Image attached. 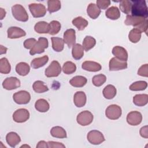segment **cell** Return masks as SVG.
Instances as JSON below:
<instances>
[{
	"mask_svg": "<svg viewBox=\"0 0 148 148\" xmlns=\"http://www.w3.org/2000/svg\"><path fill=\"white\" fill-rule=\"evenodd\" d=\"M38 147H48V145H47V142L44 141V140H40L38 142V145H36V148Z\"/></svg>",
	"mask_w": 148,
	"mask_h": 148,
	"instance_id": "49",
	"label": "cell"
},
{
	"mask_svg": "<svg viewBox=\"0 0 148 148\" xmlns=\"http://www.w3.org/2000/svg\"><path fill=\"white\" fill-rule=\"evenodd\" d=\"M32 88L34 91L37 93H43L49 90L47 86L40 80L35 81L32 85Z\"/></svg>",
	"mask_w": 148,
	"mask_h": 148,
	"instance_id": "36",
	"label": "cell"
},
{
	"mask_svg": "<svg viewBox=\"0 0 148 148\" xmlns=\"http://www.w3.org/2000/svg\"><path fill=\"white\" fill-rule=\"evenodd\" d=\"M7 143L12 147H14L21 141L20 136L14 132H10L6 136Z\"/></svg>",
	"mask_w": 148,
	"mask_h": 148,
	"instance_id": "20",
	"label": "cell"
},
{
	"mask_svg": "<svg viewBox=\"0 0 148 148\" xmlns=\"http://www.w3.org/2000/svg\"><path fill=\"white\" fill-rule=\"evenodd\" d=\"M50 29L49 34L51 35H54L59 32L61 29V25L60 23L57 20H53L49 23Z\"/></svg>",
	"mask_w": 148,
	"mask_h": 148,
	"instance_id": "41",
	"label": "cell"
},
{
	"mask_svg": "<svg viewBox=\"0 0 148 148\" xmlns=\"http://www.w3.org/2000/svg\"><path fill=\"white\" fill-rule=\"evenodd\" d=\"M13 98L17 104H27L30 101L31 95L28 91L21 90L15 92L13 95Z\"/></svg>",
	"mask_w": 148,
	"mask_h": 148,
	"instance_id": "10",
	"label": "cell"
},
{
	"mask_svg": "<svg viewBox=\"0 0 148 148\" xmlns=\"http://www.w3.org/2000/svg\"><path fill=\"white\" fill-rule=\"evenodd\" d=\"M116 92L117 90L116 87L112 84L107 85L103 88L102 91L103 97L108 99H113L116 96Z\"/></svg>",
	"mask_w": 148,
	"mask_h": 148,
	"instance_id": "24",
	"label": "cell"
},
{
	"mask_svg": "<svg viewBox=\"0 0 148 148\" xmlns=\"http://www.w3.org/2000/svg\"><path fill=\"white\" fill-rule=\"evenodd\" d=\"M138 74L141 76H148V64H146L142 65L138 71Z\"/></svg>",
	"mask_w": 148,
	"mask_h": 148,
	"instance_id": "44",
	"label": "cell"
},
{
	"mask_svg": "<svg viewBox=\"0 0 148 148\" xmlns=\"http://www.w3.org/2000/svg\"><path fill=\"white\" fill-rule=\"evenodd\" d=\"M35 109L39 112H46L50 108L48 102L45 99H39L35 103Z\"/></svg>",
	"mask_w": 148,
	"mask_h": 148,
	"instance_id": "26",
	"label": "cell"
},
{
	"mask_svg": "<svg viewBox=\"0 0 148 148\" xmlns=\"http://www.w3.org/2000/svg\"><path fill=\"white\" fill-rule=\"evenodd\" d=\"M82 68L87 71L90 72H97L101 69L102 66L100 65V64L91 61H86L84 62H83L82 65Z\"/></svg>",
	"mask_w": 148,
	"mask_h": 148,
	"instance_id": "18",
	"label": "cell"
},
{
	"mask_svg": "<svg viewBox=\"0 0 148 148\" xmlns=\"http://www.w3.org/2000/svg\"><path fill=\"white\" fill-rule=\"evenodd\" d=\"M30 147V146H29L28 145H22L20 147Z\"/></svg>",
	"mask_w": 148,
	"mask_h": 148,
	"instance_id": "52",
	"label": "cell"
},
{
	"mask_svg": "<svg viewBox=\"0 0 148 148\" xmlns=\"http://www.w3.org/2000/svg\"><path fill=\"white\" fill-rule=\"evenodd\" d=\"M61 72V67L57 61H53L49 66L45 69V74L48 77L58 76Z\"/></svg>",
	"mask_w": 148,
	"mask_h": 148,
	"instance_id": "8",
	"label": "cell"
},
{
	"mask_svg": "<svg viewBox=\"0 0 148 148\" xmlns=\"http://www.w3.org/2000/svg\"><path fill=\"white\" fill-rule=\"evenodd\" d=\"M35 31L39 34H47L49 32V24L46 21L38 22L34 26Z\"/></svg>",
	"mask_w": 148,
	"mask_h": 148,
	"instance_id": "31",
	"label": "cell"
},
{
	"mask_svg": "<svg viewBox=\"0 0 148 148\" xmlns=\"http://www.w3.org/2000/svg\"><path fill=\"white\" fill-rule=\"evenodd\" d=\"M16 71L20 76H26L30 71L29 65L24 62H20L16 66Z\"/></svg>",
	"mask_w": 148,
	"mask_h": 148,
	"instance_id": "22",
	"label": "cell"
},
{
	"mask_svg": "<svg viewBox=\"0 0 148 148\" xmlns=\"http://www.w3.org/2000/svg\"><path fill=\"white\" fill-rule=\"evenodd\" d=\"M110 4L109 0H98L97 1V5L99 9H106Z\"/></svg>",
	"mask_w": 148,
	"mask_h": 148,
	"instance_id": "46",
	"label": "cell"
},
{
	"mask_svg": "<svg viewBox=\"0 0 148 148\" xmlns=\"http://www.w3.org/2000/svg\"><path fill=\"white\" fill-rule=\"evenodd\" d=\"M87 82V80L85 77L83 76H76L70 80L69 83L75 87H82L86 85Z\"/></svg>",
	"mask_w": 148,
	"mask_h": 148,
	"instance_id": "23",
	"label": "cell"
},
{
	"mask_svg": "<svg viewBox=\"0 0 148 148\" xmlns=\"http://www.w3.org/2000/svg\"><path fill=\"white\" fill-rule=\"evenodd\" d=\"M72 23L73 25L75 26L79 31L83 30L88 24V21L81 16L75 18L72 20Z\"/></svg>",
	"mask_w": 148,
	"mask_h": 148,
	"instance_id": "33",
	"label": "cell"
},
{
	"mask_svg": "<svg viewBox=\"0 0 148 148\" xmlns=\"http://www.w3.org/2000/svg\"><path fill=\"white\" fill-rule=\"evenodd\" d=\"M28 7L34 17H43L46 13V7L42 3H31L29 5Z\"/></svg>",
	"mask_w": 148,
	"mask_h": 148,
	"instance_id": "7",
	"label": "cell"
},
{
	"mask_svg": "<svg viewBox=\"0 0 148 148\" xmlns=\"http://www.w3.org/2000/svg\"><path fill=\"white\" fill-rule=\"evenodd\" d=\"M133 102L138 106H145L148 102V95L146 94H136L133 98Z\"/></svg>",
	"mask_w": 148,
	"mask_h": 148,
	"instance_id": "30",
	"label": "cell"
},
{
	"mask_svg": "<svg viewBox=\"0 0 148 148\" xmlns=\"http://www.w3.org/2000/svg\"><path fill=\"white\" fill-rule=\"evenodd\" d=\"M12 12L13 17L17 20L25 22L28 20V15L25 8L20 4H16L12 7Z\"/></svg>",
	"mask_w": 148,
	"mask_h": 148,
	"instance_id": "3",
	"label": "cell"
},
{
	"mask_svg": "<svg viewBox=\"0 0 148 148\" xmlns=\"http://www.w3.org/2000/svg\"><path fill=\"white\" fill-rule=\"evenodd\" d=\"M76 70V65L71 61L65 62L62 66L63 72L65 74L69 75L74 73Z\"/></svg>",
	"mask_w": 148,
	"mask_h": 148,
	"instance_id": "40",
	"label": "cell"
},
{
	"mask_svg": "<svg viewBox=\"0 0 148 148\" xmlns=\"http://www.w3.org/2000/svg\"><path fill=\"white\" fill-rule=\"evenodd\" d=\"M87 13L90 18L96 19L101 13V9L96 4L91 3L87 6Z\"/></svg>",
	"mask_w": 148,
	"mask_h": 148,
	"instance_id": "21",
	"label": "cell"
},
{
	"mask_svg": "<svg viewBox=\"0 0 148 148\" xmlns=\"http://www.w3.org/2000/svg\"><path fill=\"white\" fill-rule=\"evenodd\" d=\"M73 29H67L64 34V42L69 48L73 46L76 42V34Z\"/></svg>",
	"mask_w": 148,
	"mask_h": 148,
	"instance_id": "15",
	"label": "cell"
},
{
	"mask_svg": "<svg viewBox=\"0 0 148 148\" xmlns=\"http://www.w3.org/2000/svg\"><path fill=\"white\" fill-rule=\"evenodd\" d=\"M48 147L49 148H65V146L62 143L54 142V141H49L47 142Z\"/></svg>",
	"mask_w": 148,
	"mask_h": 148,
	"instance_id": "47",
	"label": "cell"
},
{
	"mask_svg": "<svg viewBox=\"0 0 148 148\" xmlns=\"http://www.w3.org/2000/svg\"><path fill=\"white\" fill-rule=\"evenodd\" d=\"M0 15H1V20H2L3 18V17L5 16L6 15V11L5 10H4L3 8H0Z\"/></svg>",
	"mask_w": 148,
	"mask_h": 148,
	"instance_id": "50",
	"label": "cell"
},
{
	"mask_svg": "<svg viewBox=\"0 0 148 148\" xmlns=\"http://www.w3.org/2000/svg\"><path fill=\"white\" fill-rule=\"evenodd\" d=\"M132 3L131 1L128 0H123L121 1L120 3V9L122 12L125 14H129L131 10Z\"/></svg>",
	"mask_w": 148,
	"mask_h": 148,
	"instance_id": "43",
	"label": "cell"
},
{
	"mask_svg": "<svg viewBox=\"0 0 148 148\" xmlns=\"http://www.w3.org/2000/svg\"><path fill=\"white\" fill-rule=\"evenodd\" d=\"M142 120V114L138 111H132L127 116V121L131 125H138Z\"/></svg>",
	"mask_w": 148,
	"mask_h": 148,
	"instance_id": "14",
	"label": "cell"
},
{
	"mask_svg": "<svg viewBox=\"0 0 148 148\" xmlns=\"http://www.w3.org/2000/svg\"><path fill=\"white\" fill-rule=\"evenodd\" d=\"M36 40L35 38H29L24 42V46L25 49H31L35 44L36 43Z\"/></svg>",
	"mask_w": 148,
	"mask_h": 148,
	"instance_id": "45",
	"label": "cell"
},
{
	"mask_svg": "<svg viewBox=\"0 0 148 148\" xmlns=\"http://www.w3.org/2000/svg\"><path fill=\"white\" fill-rule=\"evenodd\" d=\"M94 116L88 110H84L78 114L76 117L77 123L82 126L90 125L93 121Z\"/></svg>",
	"mask_w": 148,
	"mask_h": 148,
	"instance_id": "9",
	"label": "cell"
},
{
	"mask_svg": "<svg viewBox=\"0 0 148 148\" xmlns=\"http://www.w3.org/2000/svg\"><path fill=\"white\" fill-rule=\"evenodd\" d=\"M50 134L52 136L57 138H66L67 137L65 130L60 126L53 127L50 130Z\"/></svg>",
	"mask_w": 148,
	"mask_h": 148,
	"instance_id": "27",
	"label": "cell"
},
{
	"mask_svg": "<svg viewBox=\"0 0 148 148\" xmlns=\"http://www.w3.org/2000/svg\"><path fill=\"white\" fill-rule=\"evenodd\" d=\"M131 1L132 3L131 15L147 18L148 17V10L146 1L143 0H134Z\"/></svg>",
	"mask_w": 148,
	"mask_h": 148,
	"instance_id": "2",
	"label": "cell"
},
{
	"mask_svg": "<svg viewBox=\"0 0 148 148\" xmlns=\"http://www.w3.org/2000/svg\"><path fill=\"white\" fill-rule=\"evenodd\" d=\"M112 54L119 60L127 61L128 60V53L125 49L121 46H116L112 49Z\"/></svg>",
	"mask_w": 148,
	"mask_h": 148,
	"instance_id": "17",
	"label": "cell"
},
{
	"mask_svg": "<svg viewBox=\"0 0 148 148\" xmlns=\"http://www.w3.org/2000/svg\"><path fill=\"white\" fill-rule=\"evenodd\" d=\"M140 135L143 138H148V127H147V125H145L140 128Z\"/></svg>",
	"mask_w": 148,
	"mask_h": 148,
	"instance_id": "48",
	"label": "cell"
},
{
	"mask_svg": "<svg viewBox=\"0 0 148 148\" xmlns=\"http://www.w3.org/2000/svg\"><path fill=\"white\" fill-rule=\"evenodd\" d=\"M61 7V2L58 0H49L47 1V10L50 13L58 11Z\"/></svg>",
	"mask_w": 148,
	"mask_h": 148,
	"instance_id": "35",
	"label": "cell"
},
{
	"mask_svg": "<svg viewBox=\"0 0 148 148\" xmlns=\"http://www.w3.org/2000/svg\"><path fill=\"white\" fill-rule=\"evenodd\" d=\"M7 48L3 46L2 45H1V54H5L6 53V51H7Z\"/></svg>",
	"mask_w": 148,
	"mask_h": 148,
	"instance_id": "51",
	"label": "cell"
},
{
	"mask_svg": "<svg viewBox=\"0 0 148 148\" xmlns=\"http://www.w3.org/2000/svg\"><path fill=\"white\" fill-rule=\"evenodd\" d=\"M72 55L75 60L81 59L84 56V49L83 46L79 43L75 44L72 47Z\"/></svg>",
	"mask_w": 148,
	"mask_h": 148,
	"instance_id": "25",
	"label": "cell"
},
{
	"mask_svg": "<svg viewBox=\"0 0 148 148\" xmlns=\"http://www.w3.org/2000/svg\"><path fill=\"white\" fill-rule=\"evenodd\" d=\"M109 66L110 71H120L127 68V61L119 60L116 57H113L109 61Z\"/></svg>",
	"mask_w": 148,
	"mask_h": 148,
	"instance_id": "12",
	"label": "cell"
},
{
	"mask_svg": "<svg viewBox=\"0 0 148 148\" xmlns=\"http://www.w3.org/2000/svg\"><path fill=\"white\" fill-rule=\"evenodd\" d=\"M49 61L47 56H44L41 57L34 58L31 62V66L34 69L39 68L44 66Z\"/></svg>",
	"mask_w": 148,
	"mask_h": 148,
	"instance_id": "29",
	"label": "cell"
},
{
	"mask_svg": "<svg viewBox=\"0 0 148 148\" xmlns=\"http://www.w3.org/2000/svg\"><path fill=\"white\" fill-rule=\"evenodd\" d=\"M29 118L28 110L24 108H20L16 110L13 114V119L16 123H24Z\"/></svg>",
	"mask_w": 148,
	"mask_h": 148,
	"instance_id": "11",
	"label": "cell"
},
{
	"mask_svg": "<svg viewBox=\"0 0 148 148\" xmlns=\"http://www.w3.org/2000/svg\"><path fill=\"white\" fill-rule=\"evenodd\" d=\"M105 15L108 18L115 20L119 18L120 17V12L117 7L111 6L106 10Z\"/></svg>",
	"mask_w": 148,
	"mask_h": 148,
	"instance_id": "28",
	"label": "cell"
},
{
	"mask_svg": "<svg viewBox=\"0 0 148 148\" xmlns=\"http://www.w3.org/2000/svg\"><path fill=\"white\" fill-rule=\"evenodd\" d=\"M122 110L120 106L117 105H110L105 110L106 116L110 120H117L121 116Z\"/></svg>",
	"mask_w": 148,
	"mask_h": 148,
	"instance_id": "5",
	"label": "cell"
},
{
	"mask_svg": "<svg viewBox=\"0 0 148 148\" xmlns=\"http://www.w3.org/2000/svg\"><path fill=\"white\" fill-rule=\"evenodd\" d=\"M106 80V77L105 75L99 74L95 75L92 79L93 84L96 87H99L103 85Z\"/></svg>",
	"mask_w": 148,
	"mask_h": 148,
	"instance_id": "42",
	"label": "cell"
},
{
	"mask_svg": "<svg viewBox=\"0 0 148 148\" xmlns=\"http://www.w3.org/2000/svg\"><path fill=\"white\" fill-rule=\"evenodd\" d=\"M10 64L5 57H3L0 60V72L3 74H8L10 72Z\"/></svg>",
	"mask_w": 148,
	"mask_h": 148,
	"instance_id": "38",
	"label": "cell"
},
{
	"mask_svg": "<svg viewBox=\"0 0 148 148\" xmlns=\"http://www.w3.org/2000/svg\"><path fill=\"white\" fill-rule=\"evenodd\" d=\"M3 87L8 90L16 89L20 86V81L16 77H9L6 78L2 83Z\"/></svg>",
	"mask_w": 148,
	"mask_h": 148,
	"instance_id": "13",
	"label": "cell"
},
{
	"mask_svg": "<svg viewBox=\"0 0 148 148\" xmlns=\"http://www.w3.org/2000/svg\"><path fill=\"white\" fill-rule=\"evenodd\" d=\"M8 37L10 39H17L25 36L26 32L21 28L17 27H11L7 31Z\"/></svg>",
	"mask_w": 148,
	"mask_h": 148,
	"instance_id": "16",
	"label": "cell"
},
{
	"mask_svg": "<svg viewBox=\"0 0 148 148\" xmlns=\"http://www.w3.org/2000/svg\"><path fill=\"white\" fill-rule=\"evenodd\" d=\"M142 32L136 28H133L131 29L128 34L129 40L134 43L138 42L141 38Z\"/></svg>",
	"mask_w": 148,
	"mask_h": 148,
	"instance_id": "37",
	"label": "cell"
},
{
	"mask_svg": "<svg viewBox=\"0 0 148 148\" xmlns=\"http://www.w3.org/2000/svg\"><path fill=\"white\" fill-rule=\"evenodd\" d=\"M48 46L49 42L47 39L43 37H40L34 47L30 50L29 54L33 56L35 54L42 53L45 51V50L48 47Z\"/></svg>",
	"mask_w": 148,
	"mask_h": 148,
	"instance_id": "4",
	"label": "cell"
},
{
	"mask_svg": "<svg viewBox=\"0 0 148 148\" xmlns=\"http://www.w3.org/2000/svg\"><path fill=\"white\" fill-rule=\"evenodd\" d=\"M51 40L52 43V47L55 51L60 52L62 51L64 46V42L62 38L58 37H51Z\"/></svg>",
	"mask_w": 148,
	"mask_h": 148,
	"instance_id": "32",
	"label": "cell"
},
{
	"mask_svg": "<svg viewBox=\"0 0 148 148\" xmlns=\"http://www.w3.org/2000/svg\"><path fill=\"white\" fill-rule=\"evenodd\" d=\"M87 138L90 143L95 145H99L105 140L102 133L97 130L90 131L87 134Z\"/></svg>",
	"mask_w": 148,
	"mask_h": 148,
	"instance_id": "6",
	"label": "cell"
},
{
	"mask_svg": "<svg viewBox=\"0 0 148 148\" xmlns=\"http://www.w3.org/2000/svg\"><path fill=\"white\" fill-rule=\"evenodd\" d=\"M147 87V83L145 81H137L133 83L129 87L131 91H142L145 90Z\"/></svg>",
	"mask_w": 148,
	"mask_h": 148,
	"instance_id": "39",
	"label": "cell"
},
{
	"mask_svg": "<svg viewBox=\"0 0 148 148\" xmlns=\"http://www.w3.org/2000/svg\"><path fill=\"white\" fill-rule=\"evenodd\" d=\"M124 23L127 25L134 26V28L139 29L141 32H145L146 34L147 32L148 21L147 18L128 14Z\"/></svg>",
	"mask_w": 148,
	"mask_h": 148,
	"instance_id": "1",
	"label": "cell"
},
{
	"mask_svg": "<svg viewBox=\"0 0 148 148\" xmlns=\"http://www.w3.org/2000/svg\"><path fill=\"white\" fill-rule=\"evenodd\" d=\"M86 95L83 91H77L73 97V102L76 106L82 108L86 103Z\"/></svg>",
	"mask_w": 148,
	"mask_h": 148,
	"instance_id": "19",
	"label": "cell"
},
{
	"mask_svg": "<svg viewBox=\"0 0 148 148\" xmlns=\"http://www.w3.org/2000/svg\"><path fill=\"white\" fill-rule=\"evenodd\" d=\"M95 44L96 40L95 38L91 36H86L83 40L82 46L85 51H88L92 47H94Z\"/></svg>",
	"mask_w": 148,
	"mask_h": 148,
	"instance_id": "34",
	"label": "cell"
}]
</instances>
